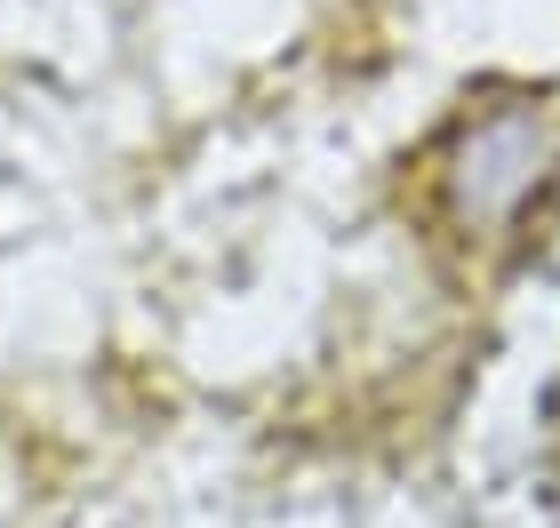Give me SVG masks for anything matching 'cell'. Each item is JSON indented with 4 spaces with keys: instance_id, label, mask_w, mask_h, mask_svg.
<instances>
[{
    "instance_id": "obj_1",
    "label": "cell",
    "mask_w": 560,
    "mask_h": 528,
    "mask_svg": "<svg viewBox=\"0 0 560 528\" xmlns=\"http://www.w3.org/2000/svg\"><path fill=\"white\" fill-rule=\"evenodd\" d=\"M432 216L465 248H513L560 209V96L504 89L456 113L424 161Z\"/></svg>"
}]
</instances>
